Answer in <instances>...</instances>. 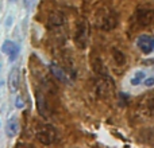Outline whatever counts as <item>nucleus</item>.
I'll list each match as a JSON object with an SVG mask.
<instances>
[{
    "label": "nucleus",
    "instance_id": "obj_7",
    "mask_svg": "<svg viewBox=\"0 0 154 148\" xmlns=\"http://www.w3.org/2000/svg\"><path fill=\"white\" fill-rule=\"evenodd\" d=\"M50 72L56 77L57 81L64 82V84H68V85H72L73 77H70V73L66 70V67H62L61 65H58V64H51Z\"/></svg>",
    "mask_w": 154,
    "mask_h": 148
},
{
    "label": "nucleus",
    "instance_id": "obj_12",
    "mask_svg": "<svg viewBox=\"0 0 154 148\" xmlns=\"http://www.w3.org/2000/svg\"><path fill=\"white\" fill-rule=\"evenodd\" d=\"M18 132H19V121L16 117H12L5 124V135L8 138H14V136L18 135Z\"/></svg>",
    "mask_w": 154,
    "mask_h": 148
},
{
    "label": "nucleus",
    "instance_id": "obj_14",
    "mask_svg": "<svg viewBox=\"0 0 154 148\" xmlns=\"http://www.w3.org/2000/svg\"><path fill=\"white\" fill-rule=\"evenodd\" d=\"M143 112L149 116H154V96L153 97H149L143 101Z\"/></svg>",
    "mask_w": 154,
    "mask_h": 148
},
{
    "label": "nucleus",
    "instance_id": "obj_15",
    "mask_svg": "<svg viewBox=\"0 0 154 148\" xmlns=\"http://www.w3.org/2000/svg\"><path fill=\"white\" fill-rule=\"evenodd\" d=\"M145 78H146V74H145V72H137L133 77H131L130 84L133 85V86H137V85H139L142 81H145Z\"/></svg>",
    "mask_w": 154,
    "mask_h": 148
},
{
    "label": "nucleus",
    "instance_id": "obj_10",
    "mask_svg": "<svg viewBox=\"0 0 154 148\" xmlns=\"http://www.w3.org/2000/svg\"><path fill=\"white\" fill-rule=\"evenodd\" d=\"M20 85V70L18 66L12 67L10 74H8V87H10L11 93H16Z\"/></svg>",
    "mask_w": 154,
    "mask_h": 148
},
{
    "label": "nucleus",
    "instance_id": "obj_9",
    "mask_svg": "<svg viewBox=\"0 0 154 148\" xmlns=\"http://www.w3.org/2000/svg\"><path fill=\"white\" fill-rule=\"evenodd\" d=\"M137 47L143 54H152L154 51V37L150 34H142L137 39Z\"/></svg>",
    "mask_w": 154,
    "mask_h": 148
},
{
    "label": "nucleus",
    "instance_id": "obj_4",
    "mask_svg": "<svg viewBox=\"0 0 154 148\" xmlns=\"http://www.w3.org/2000/svg\"><path fill=\"white\" fill-rule=\"evenodd\" d=\"M134 22L139 27H154V7L141 5L135 11Z\"/></svg>",
    "mask_w": 154,
    "mask_h": 148
},
{
    "label": "nucleus",
    "instance_id": "obj_1",
    "mask_svg": "<svg viewBox=\"0 0 154 148\" xmlns=\"http://www.w3.org/2000/svg\"><path fill=\"white\" fill-rule=\"evenodd\" d=\"M95 24L103 31H111L118 24V13L112 8L103 7L96 12Z\"/></svg>",
    "mask_w": 154,
    "mask_h": 148
},
{
    "label": "nucleus",
    "instance_id": "obj_13",
    "mask_svg": "<svg viewBox=\"0 0 154 148\" xmlns=\"http://www.w3.org/2000/svg\"><path fill=\"white\" fill-rule=\"evenodd\" d=\"M111 54H112V59H114V62L118 65V66H125L126 55H125V53H123L122 50L114 47V49H112V51H111Z\"/></svg>",
    "mask_w": 154,
    "mask_h": 148
},
{
    "label": "nucleus",
    "instance_id": "obj_18",
    "mask_svg": "<svg viewBox=\"0 0 154 148\" xmlns=\"http://www.w3.org/2000/svg\"><path fill=\"white\" fill-rule=\"evenodd\" d=\"M23 106H24V104L22 101V97H18L16 98V108H23Z\"/></svg>",
    "mask_w": 154,
    "mask_h": 148
},
{
    "label": "nucleus",
    "instance_id": "obj_11",
    "mask_svg": "<svg viewBox=\"0 0 154 148\" xmlns=\"http://www.w3.org/2000/svg\"><path fill=\"white\" fill-rule=\"evenodd\" d=\"M19 50H20V47H19L15 42H12V40H5L2 45V51L8 55L10 62H14L16 59V57H18V54H19Z\"/></svg>",
    "mask_w": 154,
    "mask_h": 148
},
{
    "label": "nucleus",
    "instance_id": "obj_16",
    "mask_svg": "<svg viewBox=\"0 0 154 148\" xmlns=\"http://www.w3.org/2000/svg\"><path fill=\"white\" fill-rule=\"evenodd\" d=\"M145 86H147V87H152L154 86V77H150V78H145Z\"/></svg>",
    "mask_w": 154,
    "mask_h": 148
},
{
    "label": "nucleus",
    "instance_id": "obj_2",
    "mask_svg": "<svg viewBox=\"0 0 154 148\" xmlns=\"http://www.w3.org/2000/svg\"><path fill=\"white\" fill-rule=\"evenodd\" d=\"M96 93L100 98L103 100H108V98L114 97L115 93V84L114 79L109 77V74H104V75H97L95 82Z\"/></svg>",
    "mask_w": 154,
    "mask_h": 148
},
{
    "label": "nucleus",
    "instance_id": "obj_6",
    "mask_svg": "<svg viewBox=\"0 0 154 148\" xmlns=\"http://www.w3.org/2000/svg\"><path fill=\"white\" fill-rule=\"evenodd\" d=\"M37 108L42 117L49 119L51 114V105L48 97V90L46 89H37Z\"/></svg>",
    "mask_w": 154,
    "mask_h": 148
},
{
    "label": "nucleus",
    "instance_id": "obj_3",
    "mask_svg": "<svg viewBox=\"0 0 154 148\" xmlns=\"http://www.w3.org/2000/svg\"><path fill=\"white\" fill-rule=\"evenodd\" d=\"M35 139L43 146H51L58 140V132L50 124H39L35 129Z\"/></svg>",
    "mask_w": 154,
    "mask_h": 148
},
{
    "label": "nucleus",
    "instance_id": "obj_17",
    "mask_svg": "<svg viewBox=\"0 0 154 148\" xmlns=\"http://www.w3.org/2000/svg\"><path fill=\"white\" fill-rule=\"evenodd\" d=\"M34 3H35V0H23V4L27 10H30V8L34 5Z\"/></svg>",
    "mask_w": 154,
    "mask_h": 148
},
{
    "label": "nucleus",
    "instance_id": "obj_5",
    "mask_svg": "<svg viewBox=\"0 0 154 148\" xmlns=\"http://www.w3.org/2000/svg\"><path fill=\"white\" fill-rule=\"evenodd\" d=\"M89 37H91V28H89V23L87 20L82 19L76 27V34H75V43L77 45V47L85 50L89 43Z\"/></svg>",
    "mask_w": 154,
    "mask_h": 148
},
{
    "label": "nucleus",
    "instance_id": "obj_8",
    "mask_svg": "<svg viewBox=\"0 0 154 148\" xmlns=\"http://www.w3.org/2000/svg\"><path fill=\"white\" fill-rule=\"evenodd\" d=\"M46 26L50 31H60L62 30V27L65 26V18L61 12L58 11H54L50 15L48 16V20H46Z\"/></svg>",
    "mask_w": 154,
    "mask_h": 148
}]
</instances>
